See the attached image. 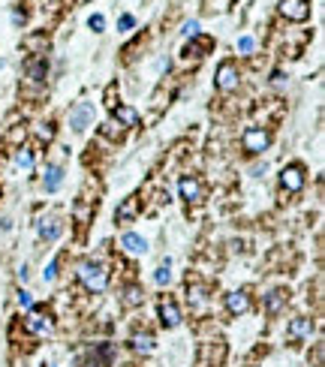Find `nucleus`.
I'll list each match as a JSON object with an SVG mask.
<instances>
[{"label":"nucleus","instance_id":"obj_30","mask_svg":"<svg viewBox=\"0 0 325 367\" xmlns=\"http://www.w3.org/2000/svg\"><path fill=\"white\" fill-rule=\"evenodd\" d=\"M115 93H118V87H115V84H109V90H105V105H109V108H115V105H118V102H115Z\"/></svg>","mask_w":325,"mask_h":367},{"label":"nucleus","instance_id":"obj_27","mask_svg":"<svg viewBox=\"0 0 325 367\" xmlns=\"http://www.w3.org/2000/svg\"><path fill=\"white\" fill-rule=\"evenodd\" d=\"M39 139H42V142H51V139H54V127H51V124H42V127H39Z\"/></svg>","mask_w":325,"mask_h":367},{"label":"nucleus","instance_id":"obj_13","mask_svg":"<svg viewBox=\"0 0 325 367\" xmlns=\"http://www.w3.org/2000/svg\"><path fill=\"white\" fill-rule=\"evenodd\" d=\"M60 229H63V223H60L57 217H48V220L39 223V238H42V241H54V238L60 235Z\"/></svg>","mask_w":325,"mask_h":367},{"label":"nucleus","instance_id":"obj_12","mask_svg":"<svg viewBox=\"0 0 325 367\" xmlns=\"http://www.w3.org/2000/svg\"><path fill=\"white\" fill-rule=\"evenodd\" d=\"M115 120H118V127H136L139 124V111L133 105H115Z\"/></svg>","mask_w":325,"mask_h":367},{"label":"nucleus","instance_id":"obj_14","mask_svg":"<svg viewBox=\"0 0 325 367\" xmlns=\"http://www.w3.org/2000/svg\"><path fill=\"white\" fill-rule=\"evenodd\" d=\"M181 196H184L187 202H199V199H202V184H199L196 178H184V181H181Z\"/></svg>","mask_w":325,"mask_h":367},{"label":"nucleus","instance_id":"obj_31","mask_svg":"<svg viewBox=\"0 0 325 367\" xmlns=\"http://www.w3.org/2000/svg\"><path fill=\"white\" fill-rule=\"evenodd\" d=\"M18 304H21L24 310H30V307H33V298H30V292H18Z\"/></svg>","mask_w":325,"mask_h":367},{"label":"nucleus","instance_id":"obj_1","mask_svg":"<svg viewBox=\"0 0 325 367\" xmlns=\"http://www.w3.org/2000/svg\"><path fill=\"white\" fill-rule=\"evenodd\" d=\"M78 280L84 283L87 292H102V289L109 286V271H105V265L87 259V262L78 265Z\"/></svg>","mask_w":325,"mask_h":367},{"label":"nucleus","instance_id":"obj_32","mask_svg":"<svg viewBox=\"0 0 325 367\" xmlns=\"http://www.w3.org/2000/svg\"><path fill=\"white\" fill-rule=\"evenodd\" d=\"M184 33H187V36H196V33H199V21H196V18L187 21V24H184Z\"/></svg>","mask_w":325,"mask_h":367},{"label":"nucleus","instance_id":"obj_11","mask_svg":"<svg viewBox=\"0 0 325 367\" xmlns=\"http://www.w3.org/2000/svg\"><path fill=\"white\" fill-rule=\"evenodd\" d=\"M60 184H63V169L60 166H48L45 175H42V190L45 193H57Z\"/></svg>","mask_w":325,"mask_h":367},{"label":"nucleus","instance_id":"obj_20","mask_svg":"<svg viewBox=\"0 0 325 367\" xmlns=\"http://www.w3.org/2000/svg\"><path fill=\"white\" fill-rule=\"evenodd\" d=\"M142 298H145L142 286H127V289H124V304H127V307H136V304H142Z\"/></svg>","mask_w":325,"mask_h":367},{"label":"nucleus","instance_id":"obj_21","mask_svg":"<svg viewBox=\"0 0 325 367\" xmlns=\"http://www.w3.org/2000/svg\"><path fill=\"white\" fill-rule=\"evenodd\" d=\"M45 45H48V39H45L42 33H36V36H27V39H24V48H27V51H36V48H45Z\"/></svg>","mask_w":325,"mask_h":367},{"label":"nucleus","instance_id":"obj_33","mask_svg":"<svg viewBox=\"0 0 325 367\" xmlns=\"http://www.w3.org/2000/svg\"><path fill=\"white\" fill-rule=\"evenodd\" d=\"M54 277H57V259H51L45 268V280H54Z\"/></svg>","mask_w":325,"mask_h":367},{"label":"nucleus","instance_id":"obj_4","mask_svg":"<svg viewBox=\"0 0 325 367\" xmlns=\"http://www.w3.org/2000/svg\"><path fill=\"white\" fill-rule=\"evenodd\" d=\"M280 15L289 21H307L310 18V0H280Z\"/></svg>","mask_w":325,"mask_h":367},{"label":"nucleus","instance_id":"obj_7","mask_svg":"<svg viewBox=\"0 0 325 367\" xmlns=\"http://www.w3.org/2000/svg\"><path fill=\"white\" fill-rule=\"evenodd\" d=\"M90 117H93V105H90V102H78V105L69 111V127H72L75 133H81V130L90 124Z\"/></svg>","mask_w":325,"mask_h":367},{"label":"nucleus","instance_id":"obj_24","mask_svg":"<svg viewBox=\"0 0 325 367\" xmlns=\"http://www.w3.org/2000/svg\"><path fill=\"white\" fill-rule=\"evenodd\" d=\"M169 268H172V262L166 259V262H163V265L157 268V274H154V280H157V283H169V277H172V274H169Z\"/></svg>","mask_w":325,"mask_h":367},{"label":"nucleus","instance_id":"obj_22","mask_svg":"<svg viewBox=\"0 0 325 367\" xmlns=\"http://www.w3.org/2000/svg\"><path fill=\"white\" fill-rule=\"evenodd\" d=\"M15 166H18V169H30V166H33V154L21 148V151L15 154Z\"/></svg>","mask_w":325,"mask_h":367},{"label":"nucleus","instance_id":"obj_26","mask_svg":"<svg viewBox=\"0 0 325 367\" xmlns=\"http://www.w3.org/2000/svg\"><path fill=\"white\" fill-rule=\"evenodd\" d=\"M253 45H256V39H253V36H241V39H238V51H244V54H250V51H253Z\"/></svg>","mask_w":325,"mask_h":367},{"label":"nucleus","instance_id":"obj_6","mask_svg":"<svg viewBox=\"0 0 325 367\" xmlns=\"http://www.w3.org/2000/svg\"><path fill=\"white\" fill-rule=\"evenodd\" d=\"M310 334H313V319H307V316H295V319L289 322V328H286V337H289L292 343L307 340Z\"/></svg>","mask_w":325,"mask_h":367},{"label":"nucleus","instance_id":"obj_17","mask_svg":"<svg viewBox=\"0 0 325 367\" xmlns=\"http://www.w3.org/2000/svg\"><path fill=\"white\" fill-rule=\"evenodd\" d=\"M27 331H33V334H48L51 331V319L48 316H27Z\"/></svg>","mask_w":325,"mask_h":367},{"label":"nucleus","instance_id":"obj_5","mask_svg":"<svg viewBox=\"0 0 325 367\" xmlns=\"http://www.w3.org/2000/svg\"><path fill=\"white\" fill-rule=\"evenodd\" d=\"M217 87H220L223 93H229V90L238 87V66H235L232 60H223V63H220V69H217Z\"/></svg>","mask_w":325,"mask_h":367},{"label":"nucleus","instance_id":"obj_15","mask_svg":"<svg viewBox=\"0 0 325 367\" xmlns=\"http://www.w3.org/2000/svg\"><path fill=\"white\" fill-rule=\"evenodd\" d=\"M136 211H139V199H127V202L115 211V220H118V223H130V220L136 217Z\"/></svg>","mask_w":325,"mask_h":367},{"label":"nucleus","instance_id":"obj_16","mask_svg":"<svg viewBox=\"0 0 325 367\" xmlns=\"http://www.w3.org/2000/svg\"><path fill=\"white\" fill-rule=\"evenodd\" d=\"M286 298H289V292H286V289H274V292L265 298V310H268V313H277V310L286 304Z\"/></svg>","mask_w":325,"mask_h":367},{"label":"nucleus","instance_id":"obj_25","mask_svg":"<svg viewBox=\"0 0 325 367\" xmlns=\"http://www.w3.org/2000/svg\"><path fill=\"white\" fill-rule=\"evenodd\" d=\"M87 27H90V30H96V33H99V30H102V27H105V18H102V15H99V12H96V15H90V18H87Z\"/></svg>","mask_w":325,"mask_h":367},{"label":"nucleus","instance_id":"obj_8","mask_svg":"<svg viewBox=\"0 0 325 367\" xmlns=\"http://www.w3.org/2000/svg\"><path fill=\"white\" fill-rule=\"evenodd\" d=\"M160 322H163L166 328L181 325V310H178V304H175L172 298H163V301H160Z\"/></svg>","mask_w":325,"mask_h":367},{"label":"nucleus","instance_id":"obj_19","mask_svg":"<svg viewBox=\"0 0 325 367\" xmlns=\"http://www.w3.org/2000/svg\"><path fill=\"white\" fill-rule=\"evenodd\" d=\"M133 349L142 352V355L154 352V337H151V334H136V337H133Z\"/></svg>","mask_w":325,"mask_h":367},{"label":"nucleus","instance_id":"obj_23","mask_svg":"<svg viewBox=\"0 0 325 367\" xmlns=\"http://www.w3.org/2000/svg\"><path fill=\"white\" fill-rule=\"evenodd\" d=\"M42 75H45V63H42V60H39V63H30L27 78H30V81H42Z\"/></svg>","mask_w":325,"mask_h":367},{"label":"nucleus","instance_id":"obj_3","mask_svg":"<svg viewBox=\"0 0 325 367\" xmlns=\"http://www.w3.org/2000/svg\"><path fill=\"white\" fill-rule=\"evenodd\" d=\"M280 187H283V193H298L304 187V166H298V163L286 166L280 172Z\"/></svg>","mask_w":325,"mask_h":367},{"label":"nucleus","instance_id":"obj_29","mask_svg":"<svg viewBox=\"0 0 325 367\" xmlns=\"http://www.w3.org/2000/svg\"><path fill=\"white\" fill-rule=\"evenodd\" d=\"M133 24H136V18H133V15H127V12H124V15L118 18V27H121V30H130Z\"/></svg>","mask_w":325,"mask_h":367},{"label":"nucleus","instance_id":"obj_10","mask_svg":"<svg viewBox=\"0 0 325 367\" xmlns=\"http://www.w3.org/2000/svg\"><path fill=\"white\" fill-rule=\"evenodd\" d=\"M226 307H229L232 316H241V313L250 310V295H247L244 289H238V292H232V295L226 298Z\"/></svg>","mask_w":325,"mask_h":367},{"label":"nucleus","instance_id":"obj_2","mask_svg":"<svg viewBox=\"0 0 325 367\" xmlns=\"http://www.w3.org/2000/svg\"><path fill=\"white\" fill-rule=\"evenodd\" d=\"M244 151L247 154H262L268 145H271V136H268V130H259V127H250V130H244Z\"/></svg>","mask_w":325,"mask_h":367},{"label":"nucleus","instance_id":"obj_18","mask_svg":"<svg viewBox=\"0 0 325 367\" xmlns=\"http://www.w3.org/2000/svg\"><path fill=\"white\" fill-rule=\"evenodd\" d=\"M208 45H211L208 39H196V42H187L181 54H184V60H190V57L196 60V57H202V51H208Z\"/></svg>","mask_w":325,"mask_h":367},{"label":"nucleus","instance_id":"obj_9","mask_svg":"<svg viewBox=\"0 0 325 367\" xmlns=\"http://www.w3.org/2000/svg\"><path fill=\"white\" fill-rule=\"evenodd\" d=\"M121 247H124V253H130V256H142V253L148 250V241H145L142 235H136V232H127V235L121 238Z\"/></svg>","mask_w":325,"mask_h":367},{"label":"nucleus","instance_id":"obj_28","mask_svg":"<svg viewBox=\"0 0 325 367\" xmlns=\"http://www.w3.org/2000/svg\"><path fill=\"white\" fill-rule=\"evenodd\" d=\"M6 142H12V145H18V142H24V127H15L9 136H6Z\"/></svg>","mask_w":325,"mask_h":367}]
</instances>
